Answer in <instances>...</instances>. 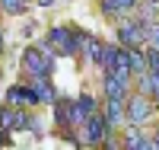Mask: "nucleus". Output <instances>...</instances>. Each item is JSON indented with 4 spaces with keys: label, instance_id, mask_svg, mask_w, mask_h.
Segmentation results:
<instances>
[{
    "label": "nucleus",
    "instance_id": "f257e3e1",
    "mask_svg": "<svg viewBox=\"0 0 159 150\" xmlns=\"http://www.w3.org/2000/svg\"><path fill=\"white\" fill-rule=\"evenodd\" d=\"M54 58H57V51L51 48L48 42H42V45H29V48L22 51V74L29 77V80L51 77V74H54Z\"/></svg>",
    "mask_w": 159,
    "mask_h": 150
},
{
    "label": "nucleus",
    "instance_id": "f03ea898",
    "mask_svg": "<svg viewBox=\"0 0 159 150\" xmlns=\"http://www.w3.org/2000/svg\"><path fill=\"white\" fill-rule=\"evenodd\" d=\"M45 42L54 48L61 58H73V54H80V51H83L86 32H83V29H76V26H51Z\"/></svg>",
    "mask_w": 159,
    "mask_h": 150
},
{
    "label": "nucleus",
    "instance_id": "7ed1b4c3",
    "mask_svg": "<svg viewBox=\"0 0 159 150\" xmlns=\"http://www.w3.org/2000/svg\"><path fill=\"white\" fill-rule=\"evenodd\" d=\"M0 128H7V131H35V134H42V125H38V118H32L25 109L19 105H3L0 109Z\"/></svg>",
    "mask_w": 159,
    "mask_h": 150
},
{
    "label": "nucleus",
    "instance_id": "20e7f679",
    "mask_svg": "<svg viewBox=\"0 0 159 150\" xmlns=\"http://www.w3.org/2000/svg\"><path fill=\"white\" fill-rule=\"evenodd\" d=\"M108 134H111V128H108V121H105V115H102V112H92V115L86 118V125L80 128L76 144L99 147V144H105V141H108Z\"/></svg>",
    "mask_w": 159,
    "mask_h": 150
},
{
    "label": "nucleus",
    "instance_id": "39448f33",
    "mask_svg": "<svg viewBox=\"0 0 159 150\" xmlns=\"http://www.w3.org/2000/svg\"><path fill=\"white\" fill-rule=\"evenodd\" d=\"M156 112V102L150 96H143V93H130L124 99V121L130 125H143V121H150Z\"/></svg>",
    "mask_w": 159,
    "mask_h": 150
},
{
    "label": "nucleus",
    "instance_id": "423d86ee",
    "mask_svg": "<svg viewBox=\"0 0 159 150\" xmlns=\"http://www.w3.org/2000/svg\"><path fill=\"white\" fill-rule=\"evenodd\" d=\"M118 38H121L124 48H143L147 45V26H143L137 16L134 19H121L118 22Z\"/></svg>",
    "mask_w": 159,
    "mask_h": 150
},
{
    "label": "nucleus",
    "instance_id": "0eeeda50",
    "mask_svg": "<svg viewBox=\"0 0 159 150\" xmlns=\"http://www.w3.org/2000/svg\"><path fill=\"white\" fill-rule=\"evenodd\" d=\"M140 3V0H99V10H102V16H108V19H121L124 13H130Z\"/></svg>",
    "mask_w": 159,
    "mask_h": 150
},
{
    "label": "nucleus",
    "instance_id": "6e6552de",
    "mask_svg": "<svg viewBox=\"0 0 159 150\" xmlns=\"http://www.w3.org/2000/svg\"><path fill=\"white\" fill-rule=\"evenodd\" d=\"M102 115H105V121H108V128L115 131V128L124 121V99L105 96V109H102Z\"/></svg>",
    "mask_w": 159,
    "mask_h": 150
},
{
    "label": "nucleus",
    "instance_id": "1a4fd4ad",
    "mask_svg": "<svg viewBox=\"0 0 159 150\" xmlns=\"http://www.w3.org/2000/svg\"><path fill=\"white\" fill-rule=\"evenodd\" d=\"M102 51H105V42L102 38H96V35H86V42H83V61L86 64H99L102 61Z\"/></svg>",
    "mask_w": 159,
    "mask_h": 150
},
{
    "label": "nucleus",
    "instance_id": "9d476101",
    "mask_svg": "<svg viewBox=\"0 0 159 150\" xmlns=\"http://www.w3.org/2000/svg\"><path fill=\"white\" fill-rule=\"evenodd\" d=\"M130 83L127 80H121L118 74H105V96H115V99H127L130 96Z\"/></svg>",
    "mask_w": 159,
    "mask_h": 150
},
{
    "label": "nucleus",
    "instance_id": "9b49d317",
    "mask_svg": "<svg viewBox=\"0 0 159 150\" xmlns=\"http://www.w3.org/2000/svg\"><path fill=\"white\" fill-rule=\"evenodd\" d=\"M32 83L38 90V96H42V102H51V105L57 102V90H54V83H51V77H38V80H32Z\"/></svg>",
    "mask_w": 159,
    "mask_h": 150
},
{
    "label": "nucleus",
    "instance_id": "f8f14e48",
    "mask_svg": "<svg viewBox=\"0 0 159 150\" xmlns=\"http://www.w3.org/2000/svg\"><path fill=\"white\" fill-rule=\"evenodd\" d=\"M124 147H130V150H150V147H156V141H150L147 134H140V131H127L124 134Z\"/></svg>",
    "mask_w": 159,
    "mask_h": 150
},
{
    "label": "nucleus",
    "instance_id": "ddd939ff",
    "mask_svg": "<svg viewBox=\"0 0 159 150\" xmlns=\"http://www.w3.org/2000/svg\"><path fill=\"white\" fill-rule=\"evenodd\" d=\"M127 58H130V70H134V74H143V70H150L147 48H127Z\"/></svg>",
    "mask_w": 159,
    "mask_h": 150
},
{
    "label": "nucleus",
    "instance_id": "4468645a",
    "mask_svg": "<svg viewBox=\"0 0 159 150\" xmlns=\"http://www.w3.org/2000/svg\"><path fill=\"white\" fill-rule=\"evenodd\" d=\"M118 58H121V48H118V45H105V51H102V61H99V67H102L105 74H108V70H115Z\"/></svg>",
    "mask_w": 159,
    "mask_h": 150
},
{
    "label": "nucleus",
    "instance_id": "2eb2a0df",
    "mask_svg": "<svg viewBox=\"0 0 159 150\" xmlns=\"http://www.w3.org/2000/svg\"><path fill=\"white\" fill-rule=\"evenodd\" d=\"M29 10V0H0V13H10V16H22Z\"/></svg>",
    "mask_w": 159,
    "mask_h": 150
},
{
    "label": "nucleus",
    "instance_id": "dca6fc26",
    "mask_svg": "<svg viewBox=\"0 0 159 150\" xmlns=\"http://www.w3.org/2000/svg\"><path fill=\"white\" fill-rule=\"evenodd\" d=\"M143 26H147V48H159V19H150Z\"/></svg>",
    "mask_w": 159,
    "mask_h": 150
},
{
    "label": "nucleus",
    "instance_id": "f3484780",
    "mask_svg": "<svg viewBox=\"0 0 159 150\" xmlns=\"http://www.w3.org/2000/svg\"><path fill=\"white\" fill-rule=\"evenodd\" d=\"M76 102H80V109H83L86 115H92V112H99V105H96V99H92L89 93H80V96H76Z\"/></svg>",
    "mask_w": 159,
    "mask_h": 150
},
{
    "label": "nucleus",
    "instance_id": "a211bd4d",
    "mask_svg": "<svg viewBox=\"0 0 159 150\" xmlns=\"http://www.w3.org/2000/svg\"><path fill=\"white\" fill-rule=\"evenodd\" d=\"M147 61H150V74L159 77V48H147Z\"/></svg>",
    "mask_w": 159,
    "mask_h": 150
},
{
    "label": "nucleus",
    "instance_id": "6ab92c4d",
    "mask_svg": "<svg viewBox=\"0 0 159 150\" xmlns=\"http://www.w3.org/2000/svg\"><path fill=\"white\" fill-rule=\"evenodd\" d=\"M7 138H10V131H7V128H0V147H7V144H10Z\"/></svg>",
    "mask_w": 159,
    "mask_h": 150
},
{
    "label": "nucleus",
    "instance_id": "aec40b11",
    "mask_svg": "<svg viewBox=\"0 0 159 150\" xmlns=\"http://www.w3.org/2000/svg\"><path fill=\"white\" fill-rule=\"evenodd\" d=\"M7 51V38H3V32H0V54Z\"/></svg>",
    "mask_w": 159,
    "mask_h": 150
},
{
    "label": "nucleus",
    "instance_id": "412c9836",
    "mask_svg": "<svg viewBox=\"0 0 159 150\" xmlns=\"http://www.w3.org/2000/svg\"><path fill=\"white\" fill-rule=\"evenodd\" d=\"M35 3H38V7H51V3H54V0H35Z\"/></svg>",
    "mask_w": 159,
    "mask_h": 150
},
{
    "label": "nucleus",
    "instance_id": "4be33fe9",
    "mask_svg": "<svg viewBox=\"0 0 159 150\" xmlns=\"http://www.w3.org/2000/svg\"><path fill=\"white\" fill-rule=\"evenodd\" d=\"M153 141H156V150H159V128H156V138H153Z\"/></svg>",
    "mask_w": 159,
    "mask_h": 150
},
{
    "label": "nucleus",
    "instance_id": "5701e85b",
    "mask_svg": "<svg viewBox=\"0 0 159 150\" xmlns=\"http://www.w3.org/2000/svg\"><path fill=\"white\" fill-rule=\"evenodd\" d=\"M140 3H159V0H140Z\"/></svg>",
    "mask_w": 159,
    "mask_h": 150
}]
</instances>
